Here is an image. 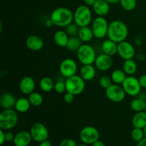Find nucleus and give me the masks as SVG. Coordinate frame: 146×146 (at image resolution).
<instances>
[{"mask_svg": "<svg viewBox=\"0 0 146 146\" xmlns=\"http://www.w3.org/2000/svg\"><path fill=\"white\" fill-rule=\"evenodd\" d=\"M97 0H84V4L88 7H93Z\"/></svg>", "mask_w": 146, "mask_h": 146, "instance_id": "42", "label": "nucleus"}, {"mask_svg": "<svg viewBox=\"0 0 146 146\" xmlns=\"http://www.w3.org/2000/svg\"><path fill=\"white\" fill-rule=\"evenodd\" d=\"M108 26H109V24L105 17H96L91 23V29H92L94 37L98 39H101L107 36Z\"/></svg>", "mask_w": 146, "mask_h": 146, "instance_id": "7", "label": "nucleus"}, {"mask_svg": "<svg viewBox=\"0 0 146 146\" xmlns=\"http://www.w3.org/2000/svg\"><path fill=\"white\" fill-rule=\"evenodd\" d=\"M82 44V41L78 38V36H74L69 37L68 44H67L66 48L70 51H76V52Z\"/></svg>", "mask_w": 146, "mask_h": 146, "instance_id": "29", "label": "nucleus"}, {"mask_svg": "<svg viewBox=\"0 0 146 146\" xmlns=\"http://www.w3.org/2000/svg\"><path fill=\"white\" fill-rule=\"evenodd\" d=\"M66 30L67 34H68V36H74L78 34V30H79L80 27L76 24L74 21H73L72 23H71L70 24H68L66 27H65Z\"/></svg>", "mask_w": 146, "mask_h": 146, "instance_id": "34", "label": "nucleus"}, {"mask_svg": "<svg viewBox=\"0 0 146 146\" xmlns=\"http://www.w3.org/2000/svg\"><path fill=\"white\" fill-rule=\"evenodd\" d=\"M119 2L122 8L127 11H133L137 4L136 0H120Z\"/></svg>", "mask_w": 146, "mask_h": 146, "instance_id": "32", "label": "nucleus"}, {"mask_svg": "<svg viewBox=\"0 0 146 146\" xmlns=\"http://www.w3.org/2000/svg\"><path fill=\"white\" fill-rule=\"evenodd\" d=\"M66 92L77 96L84 92L86 88V81L80 75L73 76L67 78L65 81Z\"/></svg>", "mask_w": 146, "mask_h": 146, "instance_id": "6", "label": "nucleus"}, {"mask_svg": "<svg viewBox=\"0 0 146 146\" xmlns=\"http://www.w3.org/2000/svg\"><path fill=\"white\" fill-rule=\"evenodd\" d=\"M132 124L134 128H143L146 126V113L144 111L135 113L132 119Z\"/></svg>", "mask_w": 146, "mask_h": 146, "instance_id": "24", "label": "nucleus"}, {"mask_svg": "<svg viewBox=\"0 0 146 146\" xmlns=\"http://www.w3.org/2000/svg\"><path fill=\"white\" fill-rule=\"evenodd\" d=\"M39 87L42 91L45 93L51 92L54 88V83L50 77H43L39 82Z\"/></svg>", "mask_w": 146, "mask_h": 146, "instance_id": "28", "label": "nucleus"}, {"mask_svg": "<svg viewBox=\"0 0 146 146\" xmlns=\"http://www.w3.org/2000/svg\"><path fill=\"white\" fill-rule=\"evenodd\" d=\"M15 96L10 93H3L0 97V105L4 109H11L14 108L17 102Z\"/></svg>", "mask_w": 146, "mask_h": 146, "instance_id": "20", "label": "nucleus"}, {"mask_svg": "<svg viewBox=\"0 0 146 146\" xmlns=\"http://www.w3.org/2000/svg\"><path fill=\"white\" fill-rule=\"evenodd\" d=\"M78 71V64L73 58H65L59 66V72L61 76L67 78L76 75Z\"/></svg>", "mask_w": 146, "mask_h": 146, "instance_id": "12", "label": "nucleus"}, {"mask_svg": "<svg viewBox=\"0 0 146 146\" xmlns=\"http://www.w3.org/2000/svg\"><path fill=\"white\" fill-rule=\"evenodd\" d=\"M54 90L57 94H64L66 92V87L65 82L62 81H58L54 84Z\"/></svg>", "mask_w": 146, "mask_h": 146, "instance_id": "35", "label": "nucleus"}, {"mask_svg": "<svg viewBox=\"0 0 146 146\" xmlns=\"http://www.w3.org/2000/svg\"><path fill=\"white\" fill-rule=\"evenodd\" d=\"M137 146H146V138H144L141 141L138 142Z\"/></svg>", "mask_w": 146, "mask_h": 146, "instance_id": "46", "label": "nucleus"}, {"mask_svg": "<svg viewBox=\"0 0 146 146\" xmlns=\"http://www.w3.org/2000/svg\"><path fill=\"white\" fill-rule=\"evenodd\" d=\"M44 42L42 38L37 35H31L26 40V46L32 51H38L44 47Z\"/></svg>", "mask_w": 146, "mask_h": 146, "instance_id": "16", "label": "nucleus"}, {"mask_svg": "<svg viewBox=\"0 0 146 146\" xmlns=\"http://www.w3.org/2000/svg\"><path fill=\"white\" fill-rule=\"evenodd\" d=\"M113 84V83L112 79H111V76H104L101 77L99 79V84L102 88L106 89L107 88L110 86L111 85Z\"/></svg>", "mask_w": 146, "mask_h": 146, "instance_id": "36", "label": "nucleus"}, {"mask_svg": "<svg viewBox=\"0 0 146 146\" xmlns=\"http://www.w3.org/2000/svg\"><path fill=\"white\" fill-rule=\"evenodd\" d=\"M59 146H77L76 143L71 138H66L61 141Z\"/></svg>", "mask_w": 146, "mask_h": 146, "instance_id": "37", "label": "nucleus"}, {"mask_svg": "<svg viewBox=\"0 0 146 146\" xmlns=\"http://www.w3.org/2000/svg\"><path fill=\"white\" fill-rule=\"evenodd\" d=\"M92 8L97 17H105L109 13L110 4L105 0H97Z\"/></svg>", "mask_w": 146, "mask_h": 146, "instance_id": "18", "label": "nucleus"}, {"mask_svg": "<svg viewBox=\"0 0 146 146\" xmlns=\"http://www.w3.org/2000/svg\"><path fill=\"white\" fill-rule=\"evenodd\" d=\"M75 99V95L71 94L69 92H66L64 96V101H65L66 104H71L74 101Z\"/></svg>", "mask_w": 146, "mask_h": 146, "instance_id": "38", "label": "nucleus"}, {"mask_svg": "<svg viewBox=\"0 0 146 146\" xmlns=\"http://www.w3.org/2000/svg\"><path fill=\"white\" fill-rule=\"evenodd\" d=\"M68 39H69V36L66 31L64 30H58L56 31L54 35V41L55 44L58 46L62 48L66 47Z\"/></svg>", "mask_w": 146, "mask_h": 146, "instance_id": "22", "label": "nucleus"}, {"mask_svg": "<svg viewBox=\"0 0 146 146\" xmlns=\"http://www.w3.org/2000/svg\"><path fill=\"white\" fill-rule=\"evenodd\" d=\"M123 88L126 95L130 96H138L141 91L142 87L140 85L138 78L134 76H128L122 84Z\"/></svg>", "mask_w": 146, "mask_h": 146, "instance_id": "8", "label": "nucleus"}, {"mask_svg": "<svg viewBox=\"0 0 146 146\" xmlns=\"http://www.w3.org/2000/svg\"><path fill=\"white\" fill-rule=\"evenodd\" d=\"M79 137L81 141L84 144H93L99 140V132L96 128L91 125H88L81 129Z\"/></svg>", "mask_w": 146, "mask_h": 146, "instance_id": "10", "label": "nucleus"}, {"mask_svg": "<svg viewBox=\"0 0 146 146\" xmlns=\"http://www.w3.org/2000/svg\"><path fill=\"white\" fill-rule=\"evenodd\" d=\"M105 1L108 2L109 4H116V3L119 2L120 0H105Z\"/></svg>", "mask_w": 146, "mask_h": 146, "instance_id": "47", "label": "nucleus"}, {"mask_svg": "<svg viewBox=\"0 0 146 146\" xmlns=\"http://www.w3.org/2000/svg\"><path fill=\"white\" fill-rule=\"evenodd\" d=\"M74 21L79 27L89 26L92 23V11L86 4L80 5L74 13Z\"/></svg>", "mask_w": 146, "mask_h": 146, "instance_id": "3", "label": "nucleus"}, {"mask_svg": "<svg viewBox=\"0 0 146 146\" xmlns=\"http://www.w3.org/2000/svg\"><path fill=\"white\" fill-rule=\"evenodd\" d=\"M117 54L124 60L133 59L135 55V49L131 43L125 40L118 44Z\"/></svg>", "mask_w": 146, "mask_h": 146, "instance_id": "13", "label": "nucleus"}, {"mask_svg": "<svg viewBox=\"0 0 146 146\" xmlns=\"http://www.w3.org/2000/svg\"><path fill=\"white\" fill-rule=\"evenodd\" d=\"M128 36V28L126 24L120 20H114L109 23L107 36L117 44L125 41Z\"/></svg>", "mask_w": 146, "mask_h": 146, "instance_id": "1", "label": "nucleus"}, {"mask_svg": "<svg viewBox=\"0 0 146 146\" xmlns=\"http://www.w3.org/2000/svg\"><path fill=\"white\" fill-rule=\"evenodd\" d=\"M106 96L111 101L114 103H121L126 96L125 91L122 86L113 84L106 89Z\"/></svg>", "mask_w": 146, "mask_h": 146, "instance_id": "9", "label": "nucleus"}, {"mask_svg": "<svg viewBox=\"0 0 146 146\" xmlns=\"http://www.w3.org/2000/svg\"><path fill=\"white\" fill-rule=\"evenodd\" d=\"M5 142V132L4 130L1 129L0 130V145H2Z\"/></svg>", "mask_w": 146, "mask_h": 146, "instance_id": "41", "label": "nucleus"}, {"mask_svg": "<svg viewBox=\"0 0 146 146\" xmlns=\"http://www.w3.org/2000/svg\"><path fill=\"white\" fill-rule=\"evenodd\" d=\"M138 66L135 61L133 59L125 60L123 64V70L128 76H133L136 73Z\"/></svg>", "mask_w": 146, "mask_h": 146, "instance_id": "26", "label": "nucleus"}, {"mask_svg": "<svg viewBox=\"0 0 146 146\" xmlns=\"http://www.w3.org/2000/svg\"><path fill=\"white\" fill-rule=\"evenodd\" d=\"M32 140L30 132L27 131H21L14 135L13 142L15 146H28Z\"/></svg>", "mask_w": 146, "mask_h": 146, "instance_id": "17", "label": "nucleus"}, {"mask_svg": "<svg viewBox=\"0 0 146 146\" xmlns=\"http://www.w3.org/2000/svg\"><path fill=\"white\" fill-rule=\"evenodd\" d=\"M29 100L31 103V106L34 107H38L43 104L44 98H43L42 95L40 93L34 91L31 94H30L28 96Z\"/></svg>", "mask_w": 146, "mask_h": 146, "instance_id": "31", "label": "nucleus"}, {"mask_svg": "<svg viewBox=\"0 0 146 146\" xmlns=\"http://www.w3.org/2000/svg\"><path fill=\"white\" fill-rule=\"evenodd\" d=\"M18 123V115L16 110L4 109L0 113V128L4 131L12 129Z\"/></svg>", "mask_w": 146, "mask_h": 146, "instance_id": "4", "label": "nucleus"}, {"mask_svg": "<svg viewBox=\"0 0 146 146\" xmlns=\"http://www.w3.org/2000/svg\"><path fill=\"white\" fill-rule=\"evenodd\" d=\"M77 58L82 65L94 64L97 55L93 46L87 44H82L76 51Z\"/></svg>", "mask_w": 146, "mask_h": 146, "instance_id": "5", "label": "nucleus"}, {"mask_svg": "<svg viewBox=\"0 0 146 146\" xmlns=\"http://www.w3.org/2000/svg\"><path fill=\"white\" fill-rule=\"evenodd\" d=\"M14 135L12 133L9 132V131H7L5 132V141L6 142H11V141H14Z\"/></svg>", "mask_w": 146, "mask_h": 146, "instance_id": "40", "label": "nucleus"}, {"mask_svg": "<svg viewBox=\"0 0 146 146\" xmlns=\"http://www.w3.org/2000/svg\"><path fill=\"white\" fill-rule=\"evenodd\" d=\"M143 130L144 136H145V138H146V126H145V127H144V128H143Z\"/></svg>", "mask_w": 146, "mask_h": 146, "instance_id": "48", "label": "nucleus"}, {"mask_svg": "<svg viewBox=\"0 0 146 146\" xmlns=\"http://www.w3.org/2000/svg\"><path fill=\"white\" fill-rule=\"evenodd\" d=\"M126 77V74L124 72L123 70L121 69L114 70L111 74V78L112 79L113 83L118 84V85H122Z\"/></svg>", "mask_w": 146, "mask_h": 146, "instance_id": "27", "label": "nucleus"}, {"mask_svg": "<svg viewBox=\"0 0 146 146\" xmlns=\"http://www.w3.org/2000/svg\"><path fill=\"white\" fill-rule=\"evenodd\" d=\"M94 64H95L96 68L99 71H108L111 68L113 65L112 56H110L102 53L97 56Z\"/></svg>", "mask_w": 146, "mask_h": 146, "instance_id": "14", "label": "nucleus"}, {"mask_svg": "<svg viewBox=\"0 0 146 146\" xmlns=\"http://www.w3.org/2000/svg\"><path fill=\"white\" fill-rule=\"evenodd\" d=\"M50 19L56 27H66L74 21V13L66 7H57L53 10Z\"/></svg>", "mask_w": 146, "mask_h": 146, "instance_id": "2", "label": "nucleus"}, {"mask_svg": "<svg viewBox=\"0 0 146 146\" xmlns=\"http://www.w3.org/2000/svg\"><path fill=\"white\" fill-rule=\"evenodd\" d=\"M38 146H52L51 145V143L48 140H46V141H42V142L40 143L39 145Z\"/></svg>", "mask_w": 146, "mask_h": 146, "instance_id": "44", "label": "nucleus"}, {"mask_svg": "<svg viewBox=\"0 0 146 146\" xmlns=\"http://www.w3.org/2000/svg\"><path fill=\"white\" fill-rule=\"evenodd\" d=\"M31 106V104L29 98L22 97V98H19L17 100L14 108L17 112L24 113L27 112L30 109Z\"/></svg>", "mask_w": 146, "mask_h": 146, "instance_id": "25", "label": "nucleus"}, {"mask_svg": "<svg viewBox=\"0 0 146 146\" xmlns=\"http://www.w3.org/2000/svg\"><path fill=\"white\" fill-rule=\"evenodd\" d=\"M77 146H87L86 145V144H81V145H77Z\"/></svg>", "mask_w": 146, "mask_h": 146, "instance_id": "49", "label": "nucleus"}, {"mask_svg": "<svg viewBox=\"0 0 146 146\" xmlns=\"http://www.w3.org/2000/svg\"><path fill=\"white\" fill-rule=\"evenodd\" d=\"M138 81H139L140 85L143 88H146V74L141 75V76L138 78Z\"/></svg>", "mask_w": 146, "mask_h": 146, "instance_id": "39", "label": "nucleus"}, {"mask_svg": "<svg viewBox=\"0 0 146 146\" xmlns=\"http://www.w3.org/2000/svg\"><path fill=\"white\" fill-rule=\"evenodd\" d=\"M45 25H46V27H48V28H51V27L54 26V23H53V21H51V19L50 18L45 21Z\"/></svg>", "mask_w": 146, "mask_h": 146, "instance_id": "43", "label": "nucleus"}, {"mask_svg": "<svg viewBox=\"0 0 146 146\" xmlns=\"http://www.w3.org/2000/svg\"><path fill=\"white\" fill-rule=\"evenodd\" d=\"M32 139L37 143H41L42 141L48 140V131L46 125L41 123L37 122L33 124L30 128Z\"/></svg>", "mask_w": 146, "mask_h": 146, "instance_id": "11", "label": "nucleus"}, {"mask_svg": "<svg viewBox=\"0 0 146 146\" xmlns=\"http://www.w3.org/2000/svg\"><path fill=\"white\" fill-rule=\"evenodd\" d=\"M96 67L93 66V64H88V65H83L80 68L79 75L82 77L83 79L86 81H89L94 79L96 74Z\"/></svg>", "mask_w": 146, "mask_h": 146, "instance_id": "21", "label": "nucleus"}, {"mask_svg": "<svg viewBox=\"0 0 146 146\" xmlns=\"http://www.w3.org/2000/svg\"><path fill=\"white\" fill-rule=\"evenodd\" d=\"M19 90L24 95H29L34 92L36 87V84L34 79L31 76H24L21 79L19 82Z\"/></svg>", "mask_w": 146, "mask_h": 146, "instance_id": "15", "label": "nucleus"}, {"mask_svg": "<svg viewBox=\"0 0 146 146\" xmlns=\"http://www.w3.org/2000/svg\"><path fill=\"white\" fill-rule=\"evenodd\" d=\"M145 112L146 113V101H145Z\"/></svg>", "mask_w": 146, "mask_h": 146, "instance_id": "50", "label": "nucleus"}, {"mask_svg": "<svg viewBox=\"0 0 146 146\" xmlns=\"http://www.w3.org/2000/svg\"><path fill=\"white\" fill-rule=\"evenodd\" d=\"M92 146H105V144L104 143L103 141L98 140V141H96L92 144Z\"/></svg>", "mask_w": 146, "mask_h": 146, "instance_id": "45", "label": "nucleus"}, {"mask_svg": "<svg viewBox=\"0 0 146 146\" xmlns=\"http://www.w3.org/2000/svg\"><path fill=\"white\" fill-rule=\"evenodd\" d=\"M131 138L135 142H139L145 138L143 130L142 128H134L131 131Z\"/></svg>", "mask_w": 146, "mask_h": 146, "instance_id": "33", "label": "nucleus"}, {"mask_svg": "<svg viewBox=\"0 0 146 146\" xmlns=\"http://www.w3.org/2000/svg\"><path fill=\"white\" fill-rule=\"evenodd\" d=\"M77 36L81 40V41L84 43L89 42L94 37L92 29H91V27H88V26L80 27Z\"/></svg>", "mask_w": 146, "mask_h": 146, "instance_id": "23", "label": "nucleus"}, {"mask_svg": "<svg viewBox=\"0 0 146 146\" xmlns=\"http://www.w3.org/2000/svg\"><path fill=\"white\" fill-rule=\"evenodd\" d=\"M131 108L135 112H141L145 111V101L142 98L137 97L132 100L130 104Z\"/></svg>", "mask_w": 146, "mask_h": 146, "instance_id": "30", "label": "nucleus"}, {"mask_svg": "<svg viewBox=\"0 0 146 146\" xmlns=\"http://www.w3.org/2000/svg\"><path fill=\"white\" fill-rule=\"evenodd\" d=\"M101 50L104 54L113 56L118 52V44L110 38L106 39L101 44Z\"/></svg>", "mask_w": 146, "mask_h": 146, "instance_id": "19", "label": "nucleus"}]
</instances>
